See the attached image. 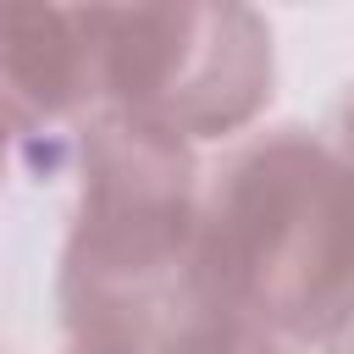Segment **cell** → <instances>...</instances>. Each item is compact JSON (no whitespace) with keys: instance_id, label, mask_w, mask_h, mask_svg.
Wrapping results in <instances>:
<instances>
[{"instance_id":"cell-1","label":"cell","mask_w":354,"mask_h":354,"mask_svg":"<svg viewBox=\"0 0 354 354\" xmlns=\"http://www.w3.org/2000/svg\"><path fill=\"white\" fill-rule=\"evenodd\" d=\"M199 155L183 138L94 111L55 304L83 354H177L221 310L199 277Z\"/></svg>"},{"instance_id":"cell-2","label":"cell","mask_w":354,"mask_h":354,"mask_svg":"<svg viewBox=\"0 0 354 354\" xmlns=\"http://www.w3.org/2000/svg\"><path fill=\"white\" fill-rule=\"evenodd\" d=\"M210 304L293 343H326L354 315V160L310 127L238 144L199 199Z\"/></svg>"},{"instance_id":"cell-3","label":"cell","mask_w":354,"mask_h":354,"mask_svg":"<svg viewBox=\"0 0 354 354\" xmlns=\"http://www.w3.org/2000/svg\"><path fill=\"white\" fill-rule=\"evenodd\" d=\"M100 111L155 127L183 144H221L249 133L277 88L271 22L254 6H88Z\"/></svg>"},{"instance_id":"cell-4","label":"cell","mask_w":354,"mask_h":354,"mask_svg":"<svg viewBox=\"0 0 354 354\" xmlns=\"http://www.w3.org/2000/svg\"><path fill=\"white\" fill-rule=\"evenodd\" d=\"M100 111L94 50L72 6H0V144Z\"/></svg>"},{"instance_id":"cell-5","label":"cell","mask_w":354,"mask_h":354,"mask_svg":"<svg viewBox=\"0 0 354 354\" xmlns=\"http://www.w3.org/2000/svg\"><path fill=\"white\" fill-rule=\"evenodd\" d=\"M177 354H288L277 337H266V332H254V326H238V321H227V315H216L210 326H199Z\"/></svg>"},{"instance_id":"cell-6","label":"cell","mask_w":354,"mask_h":354,"mask_svg":"<svg viewBox=\"0 0 354 354\" xmlns=\"http://www.w3.org/2000/svg\"><path fill=\"white\" fill-rule=\"evenodd\" d=\"M321 354H354V315H348V321H343V326L321 343Z\"/></svg>"},{"instance_id":"cell-7","label":"cell","mask_w":354,"mask_h":354,"mask_svg":"<svg viewBox=\"0 0 354 354\" xmlns=\"http://www.w3.org/2000/svg\"><path fill=\"white\" fill-rule=\"evenodd\" d=\"M337 144H343V155L354 160V94H348V111H343V138H337Z\"/></svg>"},{"instance_id":"cell-8","label":"cell","mask_w":354,"mask_h":354,"mask_svg":"<svg viewBox=\"0 0 354 354\" xmlns=\"http://www.w3.org/2000/svg\"><path fill=\"white\" fill-rule=\"evenodd\" d=\"M6 160H11V149H6V144H0V183H6Z\"/></svg>"},{"instance_id":"cell-9","label":"cell","mask_w":354,"mask_h":354,"mask_svg":"<svg viewBox=\"0 0 354 354\" xmlns=\"http://www.w3.org/2000/svg\"><path fill=\"white\" fill-rule=\"evenodd\" d=\"M66 354H83V348H66Z\"/></svg>"}]
</instances>
